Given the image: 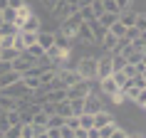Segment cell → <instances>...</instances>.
I'll use <instances>...</instances> for the list:
<instances>
[{
    "instance_id": "obj_13",
    "label": "cell",
    "mask_w": 146,
    "mask_h": 138,
    "mask_svg": "<svg viewBox=\"0 0 146 138\" xmlns=\"http://www.w3.org/2000/svg\"><path fill=\"white\" fill-rule=\"evenodd\" d=\"M20 32H40V20H37V15L32 12L27 20H25L23 25H20Z\"/></svg>"
},
{
    "instance_id": "obj_36",
    "label": "cell",
    "mask_w": 146,
    "mask_h": 138,
    "mask_svg": "<svg viewBox=\"0 0 146 138\" xmlns=\"http://www.w3.org/2000/svg\"><path fill=\"white\" fill-rule=\"evenodd\" d=\"M114 128H116V123H114V121H111V123H107V126H102V128H99V138H109Z\"/></svg>"
},
{
    "instance_id": "obj_40",
    "label": "cell",
    "mask_w": 146,
    "mask_h": 138,
    "mask_svg": "<svg viewBox=\"0 0 146 138\" xmlns=\"http://www.w3.org/2000/svg\"><path fill=\"white\" fill-rule=\"evenodd\" d=\"M60 136L62 138H74V128H69L67 123H64V126H60Z\"/></svg>"
},
{
    "instance_id": "obj_14",
    "label": "cell",
    "mask_w": 146,
    "mask_h": 138,
    "mask_svg": "<svg viewBox=\"0 0 146 138\" xmlns=\"http://www.w3.org/2000/svg\"><path fill=\"white\" fill-rule=\"evenodd\" d=\"M45 54H47V59H50V62H52V59H67V57H69L67 49H62V47H57V45H52L50 49H45Z\"/></svg>"
},
{
    "instance_id": "obj_8",
    "label": "cell",
    "mask_w": 146,
    "mask_h": 138,
    "mask_svg": "<svg viewBox=\"0 0 146 138\" xmlns=\"http://www.w3.org/2000/svg\"><path fill=\"white\" fill-rule=\"evenodd\" d=\"M72 12H77V8H72L67 0H60V3L54 5V10H52V15H54V17H60V22L64 20V17H69Z\"/></svg>"
},
{
    "instance_id": "obj_55",
    "label": "cell",
    "mask_w": 146,
    "mask_h": 138,
    "mask_svg": "<svg viewBox=\"0 0 146 138\" xmlns=\"http://www.w3.org/2000/svg\"><path fill=\"white\" fill-rule=\"evenodd\" d=\"M144 54H146V45H144Z\"/></svg>"
},
{
    "instance_id": "obj_25",
    "label": "cell",
    "mask_w": 146,
    "mask_h": 138,
    "mask_svg": "<svg viewBox=\"0 0 146 138\" xmlns=\"http://www.w3.org/2000/svg\"><path fill=\"white\" fill-rule=\"evenodd\" d=\"M69 106H72V116L84 114V99H69Z\"/></svg>"
},
{
    "instance_id": "obj_41",
    "label": "cell",
    "mask_w": 146,
    "mask_h": 138,
    "mask_svg": "<svg viewBox=\"0 0 146 138\" xmlns=\"http://www.w3.org/2000/svg\"><path fill=\"white\" fill-rule=\"evenodd\" d=\"M23 138H35V128H32V123H23Z\"/></svg>"
},
{
    "instance_id": "obj_51",
    "label": "cell",
    "mask_w": 146,
    "mask_h": 138,
    "mask_svg": "<svg viewBox=\"0 0 146 138\" xmlns=\"http://www.w3.org/2000/svg\"><path fill=\"white\" fill-rule=\"evenodd\" d=\"M8 8V0H0V10H5Z\"/></svg>"
},
{
    "instance_id": "obj_21",
    "label": "cell",
    "mask_w": 146,
    "mask_h": 138,
    "mask_svg": "<svg viewBox=\"0 0 146 138\" xmlns=\"http://www.w3.org/2000/svg\"><path fill=\"white\" fill-rule=\"evenodd\" d=\"M109 54H111V72H121L126 64V57H121L119 52H109Z\"/></svg>"
},
{
    "instance_id": "obj_57",
    "label": "cell",
    "mask_w": 146,
    "mask_h": 138,
    "mask_svg": "<svg viewBox=\"0 0 146 138\" xmlns=\"http://www.w3.org/2000/svg\"><path fill=\"white\" fill-rule=\"evenodd\" d=\"M0 39H3V37H0Z\"/></svg>"
},
{
    "instance_id": "obj_47",
    "label": "cell",
    "mask_w": 146,
    "mask_h": 138,
    "mask_svg": "<svg viewBox=\"0 0 146 138\" xmlns=\"http://www.w3.org/2000/svg\"><path fill=\"white\" fill-rule=\"evenodd\" d=\"M57 3H60V0H42V5H45V8L50 10V12L54 10V5H57Z\"/></svg>"
},
{
    "instance_id": "obj_53",
    "label": "cell",
    "mask_w": 146,
    "mask_h": 138,
    "mask_svg": "<svg viewBox=\"0 0 146 138\" xmlns=\"http://www.w3.org/2000/svg\"><path fill=\"white\" fill-rule=\"evenodd\" d=\"M126 138H146V136H141V133H136V136H126Z\"/></svg>"
},
{
    "instance_id": "obj_45",
    "label": "cell",
    "mask_w": 146,
    "mask_h": 138,
    "mask_svg": "<svg viewBox=\"0 0 146 138\" xmlns=\"http://www.w3.org/2000/svg\"><path fill=\"white\" fill-rule=\"evenodd\" d=\"M126 136H129V133H126V131H121L119 126H116V128L111 131V136H109V138H126Z\"/></svg>"
},
{
    "instance_id": "obj_22",
    "label": "cell",
    "mask_w": 146,
    "mask_h": 138,
    "mask_svg": "<svg viewBox=\"0 0 146 138\" xmlns=\"http://www.w3.org/2000/svg\"><path fill=\"white\" fill-rule=\"evenodd\" d=\"M17 25H13V22H3L0 25V37H15L17 35Z\"/></svg>"
},
{
    "instance_id": "obj_27",
    "label": "cell",
    "mask_w": 146,
    "mask_h": 138,
    "mask_svg": "<svg viewBox=\"0 0 146 138\" xmlns=\"http://www.w3.org/2000/svg\"><path fill=\"white\" fill-rule=\"evenodd\" d=\"M23 84L27 86V89H32V91H37L40 89V79L32 77V74H23Z\"/></svg>"
},
{
    "instance_id": "obj_4",
    "label": "cell",
    "mask_w": 146,
    "mask_h": 138,
    "mask_svg": "<svg viewBox=\"0 0 146 138\" xmlns=\"http://www.w3.org/2000/svg\"><path fill=\"white\" fill-rule=\"evenodd\" d=\"M10 67L15 69V72H20V74H25V72H30V69L35 67V59H32L27 52H20L15 59L10 62Z\"/></svg>"
},
{
    "instance_id": "obj_44",
    "label": "cell",
    "mask_w": 146,
    "mask_h": 138,
    "mask_svg": "<svg viewBox=\"0 0 146 138\" xmlns=\"http://www.w3.org/2000/svg\"><path fill=\"white\" fill-rule=\"evenodd\" d=\"M114 3H116V8H119V12H124V10L131 8V0H114Z\"/></svg>"
},
{
    "instance_id": "obj_18",
    "label": "cell",
    "mask_w": 146,
    "mask_h": 138,
    "mask_svg": "<svg viewBox=\"0 0 146 138\" xmlns=\"http://www.w3.org/2000/svg\"><path fill=\"white\" fill-rule=\"evenodd\" d=\"M87 25L92 27V32H94V39H97V42H102V37L107 35V27H102V25H99V20H89Z\"/></svg>"
},
{
    "instance_id": "obj_9",
    "label": "cell",
    "mask_w": 146,
    "mask_h": 138,
    "mask_svg": "<svg viewBox=\"0 0 146 138\" xmlns=\"http://www.w3.org/2000/svg\"><path fill=\"white\" fill-rule=\"evenodd\" d=\"M74 39H79V42H84V45H94L97 39H94V32H92V27L87 22H82L79 25V30H77V35H74Z\"/></svg>"
},
{
    "instance_id": "obj_33",
    "label": "cell",
    "mask_w": 146,
    "mask_h": 138,
    "mask_svg": "<svg viewBox=\"0 0 146 138\" xmlns=\"http://www.w3.org/2000/svg\"><path fill=\"white\" fill-rule=\"evenodd\" d=\"M0 12H3V22L15 25V8H5V10H0Z\"/></svg>"
},
{
    "instance_id": "obj_29",
    "label": "cell",
    "mask_w": 146,
    "mask_h": 138,
    "mask_svg": "<svg viewBox=\"0 0 146 138\" xmlns=\"http://www.w3.org/2000/svg\"><path fill=\"white\" fill-rule=\"evenodd\" d=\"M0 108H3V111L15 108V99H10V96H5V94H0Z\"/></svg>"
},
{
    "instance_id": "obj_26",
    "label": "cell",
    "mask_w": 146,
    "mask_h": 138,
    "mask_svg": "<svg viewBox=\"0 0 146 138\" xmlns=\"http://www.w3.org/2000/svg\"><path fill=\"white\" fill-rule=\"evenodd\" d=\"M5 138H20L23 136V123H13V126H8V131L3 133Z\"/></svg>"
},
{
    "instance_id": "obj_2",
    "label": "cell",
    "mask_w": 146,
    "mask_h": 138,
    "mask_svg": "<svg viewBox=\"0 0 146 138\" xmlns=\"http://www.w3.org/2000/svg\"><path fill=\"white\" fill-rule=\"evenodd\" d=\"M74 69L79 72V77L87 79V81H89V79H97V59H94V57H82Z\"/></svg>"
},
{
    "instance_id": "obj_39",
    "label": "cell",
    "mask_w": 146,
    "mask_h": 138,
    "mask_svg": "<svg viewBox=\"0 0 146 138\" xmlns=\"http://www.w3.org/2000/svg\"><path fill=\"white\" fill-rule=\"evenodd\" d=\"M131 84L136 86V89H146V79L141 74H136V77H131Z\"/></svg>"
},
{
    "instance_id": "obj_20",
    "label": "cell",
    "mask_w": 146,
    "mask_h": 138,
    "mask_svg": "<svg viewBox=\"0 0 146 138\" xmlns=\"http://www.w3.org/2000/svg\"><path fill=\"white\" fill-rule=\"evenodd\" d=\"M54 114H60L62 118H69V116H72V106H69V99H67V101H60V104H54Z\"/></svg>"
},
{
    "instance_id": "obj_31",
    "label": "cell",
    "mask_w": 146,
    "mask_h": 138,
    "mask_svg": "<svg viewBox=\"0 0 146 138\" xmlns=\"http://www.w3.org/2000/svg\"><path fill=\"white\" fill-rule=\"evenodd\" d=\"M109 32H111V35H114L116 39H119V37H124V32H126V27H124V25L119 22V20H116V22L111 25V27H109Z\"/></svg>"
},
{
    "instance_id": "obj_28",
    "label": "cell",
    "mask_w": 146,
    "mask_h": 138,
    "mask_svg": "<svg viewBox=\"0 0 146 138\" xmlns=\"http://www.w3.org/2000/svg\"><path fill=\"white\" fill-rule=\"evenodd\" d=\"M64 121H67V118H62L60 114H52L50 118H47L45 126H47V128H60V126H64Z\"/></svg>"
},
{
    "instance_id": "obj_56",
    "label": "cell",
    "mask_w": 146,
    "mask_h": 138,
    "mask_svg": "<svg viewBox=\"0 0 146 138\" xmlns=\"http://www.w3.org/2000/svg\"><path fill=\"white\" fill-rule=\"evenodd\" d=\"M0 136H3V131H0Z\"/></svg>"
},
{
    "instance_id": "obj_1",
    "label": "cell",
    "mask_w": 146,
    "mask_h": 138,
    "mask_svg": "<svg viewBox=\"0 0 146 138\" xmlns=\"http://www.w3.org/2000/svg\"><path fill=\"white\" fill-rule=\"evenodd\" d=\"M84 22L82 20V15H79V10L77 12H72L69 17H64L60 22V35L62 37H69V39H74V35H77V30H79V25Z\"/></svg>"
},
{
    "instance_id": "obj_15",
    "label": "cell",
    "mask_w": 146,
    "mask_h": 138,
    "mask_svg": "<svg viewBox=\"0 0 146 138\" xmlns=\"http://www.w3.org/2000/svg\"><path fill=\"white\" fill-rule=\"evenodd\" d=\"M99 84H102V91L107 94V96H114V94H119V86L114 84V79H111V77L99 79Z\"/></svg>"
},
{
    "instance_id": "obj_7",
    "label": "cell",
    "mask_w": 146,
    "mask_h": 138,
    "mask_svg": "<svg viewBox=\"0 0 146 138\" xmlns=\"http://www.w3.org/2000/svg\"><path fill=\"white\" fill-rule=\"evenodd\" d=\"M102 108H104L102 106V99L94 91H89L84 96V114H97V111H102Z\"/></svg>"
},
{
    "instance_id": "obj_30",
    "label": "cell",
    "mask_w": 146,
    "mask_h": 138,
    "mask_svg": "<svg viewBox=\"0 0 146 138\" xmlns=\"http://www.w3.org/2000/svg\"><path fill=\"white\" fill-rule=\"evenodd\" d=\"M111 79H114V84L119 86V89H121V86L126 84V81H129V77H126L124 72H111Z\"/></svg>"
},
{
    "instance_id": "obj_38",
    "label": "cell",
    "mask_w": 146,
    "mask_h": 138,
    "mask_svg": "<svg viewBox=\"0 0 146 138\" xmlns=\"http://www.w3.org/2000/svg\"><path fill=\"white\" fill-rule=\"evenodd\" d=\"M102 5H104V12H119L114 0H102Z\"/></svg>"
},
{
    "instance_id": "obj_42",
    "label": "cell",
    "mask_w": 146,
    "mask_h": 138,
    "mask_svg": "<svg viewBox=\"0 0 146 138\" xmlns=\"http://www.w3.org/2000/svg\"><path fill=\"white\" fill-rule=\"evenodd\" d=\"M92 12H94V17H99L102 12H104V5H102V0H94V3H92Z\"/></svg>"
},
{
    "instance_id": "obj_6",
    "label": "cell",
    "mask_w": 146,
    "mask_h": 138,
    "mask_svg": "<svg viewBox=\"0 0 146 138\" xmlns=\"http://www.w3.org/2000/svg\"><path fill=\"white\" fill-rule=\"evenodd\" d=\"M111 77V54H104L97 59V79Z\"/></svg>"
},
{
    "instance_id": "obj_54",
    "label": "cell",
    "mask_w": 146,
    "mask_h": 138,
    "mask_svg": "<svg viewBox=\"0 0 146 138\" xmlns=\"http://www.w3.org/2000/svg\"><path fill=\"white\" fill-rule=\"evenodd\" d=\"M0 25H3V12H0Z\"/></svg>"
},
{
    "instance_id": "obj_16",
    "label": "cell",
    "mask_w": 146,
    "mask_h": 138,
    "mask_svg": "<svg viewBox=\"0 0 146 138\" xmlns=\"http://www.w3.org/2000/svg\"><path fill=\"white\" fill-rule=\"evenodd\" d=\"M30 15H32V10H30V5H27V3H25L23 8H17V10H15V25H17V30H20V25H23Z\"/></svg>"
},
{
    "instance_id": "obj_52",
    "label": "cell",
    "mask_w": 146,
    "mask_h": 138,
    "mask_svg": "<svg viewBox=\"0 0 146 138\" xmlns=\"http://www.w3.org/2000/svg\"><path fill=\"white\" fill-rule=\"evenodd\" d=\"M139 37L144 39V45H146V30H144V32H141V35H139Z\"/></svg>"
},
{
    "instance_id": "obj_3",
    "label": "cell",
    "mask_w": 146,
    "mask_h": 138,
    "mask_svg": "<svg viewBox=\"0 0 146 138\" xmlns=\"http://www.w3.org/2000/svg\"><path fill=\"white\" fill-rule=\"evenodd\" d=\"M77 81H82L77 69H69V67L57 69V84L60 86H72V84H77Z\"/></svg>"
},
{
    "instance_id": "obj_19",
    "label": "cell",
    "mask_w": 146,
    "mask_h": 138,
    "mask_svg": "<svg viewBox=\"0 0 146 138\" xmlns=\"http://www.w3.org/2000/svg\"><path fill=\"white\" fill-rule=\"evenodd\" d=\"M116 42H119V39H116L114 35H111V32L107 30V35L102 37V47H104L107 52H114V49H116Z\"/></svg>"
},
{
    "instance_id": "obj_11",
    "label": "cell",
    "mask_w": 146,
    "mask_h": 138,
    "mask_svg": "<svg viewBox=\"0 0 146 138\" xmlns=\"http://www.w3.org/2000/svg\"><path fill=\"white\" fill-rule=\"evenodd\" d=\"M114 118H111V114L109 111H97V114H92V123H94V128H102V126H107V123H111Z\"/></svg>"
},
{
    "instance_id": "obj_49",
    "label": "cell",
    "mask_w": 146,
    "mask_h": 138,
    "mask_svg": "<svg viewBox=\"0 0 146 138\" xmlns=\"http://www.w3.org/2000/svg\"><path fill=\"white\" fill-rule=\"evenodd\" d=\"M92 3H94V0H77V10H79V8H89Z\"/></svg>"
},
{
    "instance_id": "obj_46",
    "label": "cell",
    "mask_w": 146,
    "mask_h": 138,
    "mask_svg": "<svg viewBox=\"0 0 146 138\" xmlns=\"http://www.w3.org/2000/svg\"><path fill=\"white\" fill-rule=\"evenodd\" d=\"M23 5H25V0H8V8H23Z\"/></svg>"
},
{
    "instance_id": "obj_5",
    "label": "cell",
    "mask_w": 146,
    "mask_h": 138,
    "mask_svg": "<svg viewBox=\"0 0 146 138\" xmlns=\"http://www.w3.org/2000/svg\"><path fill=\"white\" fill-rule=\"evenodd\" d=\"M89 91H92V84H89L87 79H82V81H77V84L67 86V99H84Z\"/></svg>"
},
{
    "instance_id": "obj_34",
    "label": "cell",
    "mask_w": 146,
    "mask_h": 138,
    "mask_svg": "<svg viewBox=\"0 0 146 138\" xmlns=\"http://www.w3.org/2000/svg\"><path fill=\"white\" fill-rule=\"evenodd\" d=\"M79 126H82V128H94V123H92V114H82L79 116Z\"/></svg>"
},
{
    "instance_id": "obj_17",
    "label": "cell",
    "mask_w": 146,
    "mask_h": 138,
    "mask_svg": "<svg viewBox=\"0 0 146 138\" xmlns=\"http://www.w3.org/2000/svg\"><path fill=\"white\" fill-rule=\"evenodd\" d=\"M97 20H99V25H102V27H107V30H109V27H111V25H114L116 20H119V12H102V15L97 17Z\"/></svg>"
},
{
    "instance_id": "obj_35",
    "label": "cell",
    "mask_w": 146,
    "mask_h": 138,
    "mask_svg": "<svg viewBox=\"0 0 146 138\" xmlns=\"http://www.w3.org/2000/svg\"><path fill=\"white\" fill-rule=\"evenodd\" d=\"M5 118H8V123H10V126H13V123H20V111L10 108V111H5Z\"/></svg>"
},
{
    "instance_id": "obj_50",
    "label": "cell",
    "mask_w": 146,
    "mask_h": 138,
    "mask_svg": "<svg viewBox=\"0 0 146 138\" xmlns=\"http://www.w3.org/2000/svg\"><path fill=\"white\" fill-rule=\"evenodd\" d=\"M8 69H13V67H10V62H0V74L8 72Z\"/></svg>"
},
{
    "instance_id": "obj_24",
    "label": "cell",
    "mask_w": 146,
    "mask_h": 138,
    "mask_svg": "<svg viewBox=\"0 0 146 138\" xmlns=\"http://www.w3.org/2000/svg\"><path fill=\"white\" fill-rule=\"evenodd\" d=\"M134 20H136V12H131V10L119 12V22H121L124 27H134Z\"/></svg>"
},
{
    "instance_id": "obj_23",
    "label": "cell",
    "mask_w": 146,
    "mask_h": 138,
    "mask_svg": "<svg viewBox=\"0 0 146 138\" xmlns=\"http://www.w3.org/2000/svg\"><path fill=\"white\" fill-rule=\"evenodd\" d=\"M17 54L20 52H17L15 47H0V62H13Z\"/></svg>"
},
{
    "instance_id": "obj_32",
    "label": "cell",
    "mask_w": 146,
    "mask_h": 138,
    "mask_svg": "<svg viewBox=\"0 0 146 138\" xmlns=\"http://www.w3.org/2000/svg\"><path fill=\"white\" fill-rule=\"evenodd\" d=\"M134 27H136L139 32H144L146 30V12H139L136 20H134Z\"/></svg>"
},
{
    "instance_id": "obj_43",
    "label": "cell",
    "mask_w": 146,
    "mask_h": 138,
    "mask_svg": "<svg viewBox=\"0 0 146 138\" xmlns=\"http://www.w3.org/2000/svg\"><path fill=\"white\" fill-rule=\"evenodd\" d=\"M134 101H136L139 106H144V108H146V89H141V91L136 94V99H134Z\"/></svg>"
},
{
    "instance_id": "obj_12",
    "label": "cell",
    "mask_w": 146,
    "mask_h": 138,
    "mask_svg": "<svg viewBox=\"0 0 146 138\" xmlns=\"http://www.w3.org/2000/svg\"><path fill=\"white\" fill-rule=\"evenodd\" d=\"M37 45L42 47V49H50V47L54 45V32H47V30H40V32H37Z\"/></svg>"
},
{
    "instance_id": "obj_48",
    "label": "cell",
    "mask_w": 146,
    "mask_h": 138,
    "mask_svg": "<svg viewBox=\"0 0 146 138\" xmlns=\"http://www.w3.org/2000/svg\"><path fill=\"white\" fill-rule=\"evenodd\" d=\"M47 138H62L60 136V128H47Z\"/></svg>"
},
{
    "instance_id": "obj_37",
    "label": "cell",
    "mask_w": 146,
    "mask_h": 138,
    "mask_svg": "<svg viewBox=\"0 0 146 138\" xmlns=\"http://www.w3.org/2000/svg\"><path fill=\"white\" fill-rule=\"evenodd\" d=\"M79 15H82V20H84V22L97 20V17H94V12H92V5H89V8H79Z\"/></svg>"
},
{
    "instance_id": "obj_10",
    "label": "cell",
    "mask_w": 146,
    "mask_h": 138,
    "mask_svg": "<svg viewBox=\"0 0 146 138\" xmlns=\"http://www.w3.org/2000/svg\"><path fill=\"white\" fill-rule=\"evenodd\" d=\"M20 79H23V74H20V72L8 69V72H3V74H0V89H5V86L15 84V81H20Z\"/></svg>"
}]
</instances>
